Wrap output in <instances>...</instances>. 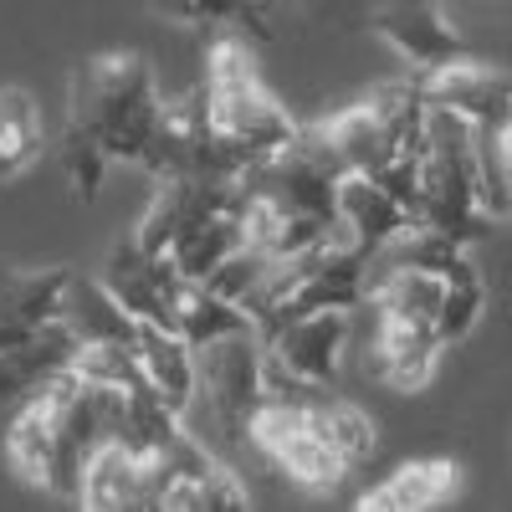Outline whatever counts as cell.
<instances>
[{
  "instance_id": "obj_27",
  "label": "cell",
  "mask_w": 512,
  "mask_h": 512,
  "mask_svg": "<svg viewBox=\"0 0 512 512\" xmlns=\"http://www.w3.org/2000/svg\"><path fill=\"white\" fill-rule=\"evenodd\" d=\"M502 154H507V169H512V123L502 128Z\"/></svg>"
},
{
  "instance_id": "obj_21",
  "label": "cell",
  "mask_w": 512,
  "mask_h": 512,
  "mask_svg": "<svg viewBox=\"0 0 512 512\" xmlns=\"http://www.w3.org/2000/svg\"><path fill=\"white\" fill-rule=\"evenodd\" d=\"M246 328H256V318H251L241 303H231V297H221V292H210L205 282H185V287H180L175 333L185 338L190 349H205V344H216V338L246 333Z\"/></svg>"
},
{
  "instance_id": "obj_1",
  "label": "cell",
  "mask_w": 512,
  "mask_h": 512,
  "mask_svg": "<svg viewBox=\"0 0 512 512\" xmlns=\"http://www.w3.org/2000/svg\"><path fill=\"white\" fill-rule=\"evenodd\" d=\"M169 98L159 93L154 62L139 52H103L77 62L67 82V128L62 134L93 144L108 164L154 169L164 139Z\"/></svg>"
},
{
  "instance_id": "obj_3",
  "label": "cell",
  "mask_w": 512,
  "mask_h": 512,
  "mask_svg": "<svg viewBox=\"0 0 512 512\" xmlns=\"http://www.w3.org/2000/svg\"><path fill=\"white\" fill-rule=\"evenodd\" d=\"M205 93V108H210V123H216V134L246 159H267L277 149H287L297 139V123L267 88L262 77H256V62H251V47L246 41H216L210 47V72L200 82Z\"/></svg>"
},
{
  "instance_id": "obj_19",
  "label": "cell",
  "mask_w": 512,
  "mask_h": 512,
  "mask_svg": "<svg viewBox=\"0 0 512 512\" xmlns=\"http://www.w3.org/2000/svg\"><path fill=\"white\" fill-rule=\"evenodd\" d=\"M303 405H308V420H313V431L333 446V456L344 461V472L354 477V472H364V466L374 461V451H379V431H374V420L359 410V405H349V400H333V395H323L318 384H303Z\"/></svg>"
},
{
  "instance_id": "obj_17",
  "label": "cell",
  "mask_w": 512,
  "mask_h": 512,
  "mask_svg": "<svg viewBox=\"0 0 512 512\" xmlns=\"http://www.w3.org/2000/svg\"><path fill=\"white\" fill-rule=\"evenodd\" d=\"M461 487V466L451 456H420L395 466L384 482H374L359 507L364 512H425V507H441L451 492Z\"/></svg>"
},
{
  "instance_id": "obj_24",
  "label": "cell",
  "mask_w": 512,
  "mask_h": 512,
  "mask_svg": "<svg viewBox=\"0 0 512 512\" xmlns=\"http://www.w3.org/2000/svg\"><path fill=\"white\" fill-rule=\"evenodd\" d=\"M461 256H466V241L415 221L410 231H400L395 241H384L374 251V267H415V272H436L441 277L451 262H461Z\"/></svg>"
},
{
  "instance_id": "obj_14",
  "label": "cell",
  "mask_w": 512,
  "mask_h": 512,
  "mask_svg": "<svg viewBox=\"0 0 512 512\" xmlns=\"http://www.w3.org/2000/svg\"><path fill=\"white\" fill-rule=\"evenodd\" d=\"M441 333L436 323H395L379 318V338H374V379H384L390 390H420L431 384L436 359H441Z\"/></svg>"
},
{
  "instance_id": "obj_20",
  "label": "cell",
  "mask_w": 512,
  "mask_h": 512,
  "mask_svg": "<svg viewBox=\"0 0 512 512\" xmlns=\"http://www.w3.org/2000/svg\"><path fill=\"white\" fill-rule=\"evenodd\" d=\"M41 154H47V128L36 98L26 88H0V185L21 180Z\"/></svg>"
},
{
  "instance_id": "obj_9",
  "label": "cell",
  "mask_w": 512,
  "mask_h": 512,
  "mask_svg": "<svg viewBox=\"0 0 512 512\" xmlns=\"http://www.w3.org/2000/svg\"><path fill=\"white\" fill-rule=\"evenodd\" d=\"M369 21L415 72H436V67L466 57V41L451 26V16L441 11V0H379Z\"/></svg>"
},
{
  "instance_id": "obj_12",
  "label": "cell",
  "mask_w": 512,
  "mask_h": 512,
  "mask_svg": "<svg viewBox=\"0 0 512 512\" xmlns=\"http://www.w3.org/2000/svg\"><path fill=\"white\" fill-rule=\"evenodd\" d=\"M77 359V333L52 318L47 328H36L21 344L0 349V405H21L26 395H36L52 374H62Z\"/></svg>"
},
{
  "instance_id": "obj_6",
  "label": "cell",
  "mask_w": 512,
  "mask_h": 512,
  "mask_svg": "<svg viewBox=\"0 0 512 512\" xmlns=\"http://www.w3.org/2000/svg\"><path fill=\"white\" fill-rule=\"evenodd\" d=\"M344 349H349V313H308V318H292L277 333H267V395L287 390V384H328L344 369Z\"/></svg>"
},
{
  "instance_id": "obj_26",
  "label": "cell",
  "mask_w": 512,
  "mask_h": 512,
  "mask_svg": "<svg viewBox=\"0 0 512 512\" xmlns=\"http://www.w3.org/2000/svg\"><path fill=\"white\" fill-rule=\"evenodd\" d=\"M62 175H67V185H72L77 200H93L98 185H103V175H108V159H103L93 144L62 134Z\"/></svg>"
},
{
  "instance_id": "obj_2",
  "label": "cell",
  "mask_w": 512,
  "mask_h": 512,
  "mask_svg": "<svg viewBox=\"0 0 512 512\" xmlns=\"http://www.w3.org/2000/svg\"><path fill=\"white\" fill-rule=\"evenodd\" d=\"M415 221L456 241H472L477 226L487 221L482 195H477V128L441 103L425 108Z\"/></svg>"
},
{
  "instance_id": "obj_18",
  "label": "cell",
  "mask_w": 512,
  "mask_h": 512,
  "mask_svg": "<svg viewBox=\"0 0 512 512\" xmlns=\"http://www.w3.org/2000/svg\"><path fill=\"white\" fill-rule=\"evenodd\" d=\"M57 318L77 333V344H134V333H139V318L98 277H82V272H72Z\"/></svg>"
},
{
  "instance_id": "obj_10",
  "label": "cell",
  "mask_w": 512,
  "mask_h": 512,
  "mask_svg": "<svg viewBox=\"0 0 512 512\" xmlns=\"http://www.w3.org/2000/svg\"><path fill=\"white\" fill-rule=\"evenodd\" d=\"M431 103L461 113L472 128H507L512 123V77L502 67L456 57L436 72H415Z\"/></svg>"
},
{
  "instance_id": "obj_16",
  "label": "cell",
  "mask_w": 512,
  "mask_h": 512,
  "mask_svg": "<svg viewBox=\"0 0 512 512\" xmlns=\"http://www.w3.org/2000/svg\"><path fill=\"white\" fill-rule=\"evenodd\" d=\"M318 134H323V144L333 149V159L344 164V175L354 169V175H379L384 164H395V159H405V149L384 134V123L374 118V108H369V98L364 103H349V108H338V113H328L323 123H313Z\"/></svg>"
},
{
  "instance_id": "obj_15",
  "label": "cell",
  "mask_w": 512,
  "mask_h": 512,
  "mask_svg": "<svg viewBox=\"0 0 512 512\" xmlns=\"http://www.w3.org/2000/svg\"><path fill=\"white\" fill-rule=\"evenodd\" d=\"M134 354H139V369L144 379L159 390V400L185 415L200 395V369H195V349L185 344V338L175 328H159V323H139L134 333Z\"/></svg>"
},
{
  "instance_id": "obj_5",
  "label": "cell",
  "mask_w": 512,
  "mask_h": 512,
  "mask_svg": "<svg viewBox=\"0 0 512 512\" xmlns=\"http://www.w3.org/2000/svg\"><path fill=\"white\" fill-rule=\"evenodd\" d=\"M195 369H200V395L210 400L216 420L231 436H246L256 405L267 400V338L256 328L226 333L216 344L195 349Z\"/></svg>"
},
{
  "instance_id": "obj_8",
  "label": "cell",
  "mask_w": 512,
  "mask_h": 512,
  "mask_svg": "<svg viewBox=\"0 0 512 512\" xmlns=\"http://www.w3.org/2000/svg\"><path fill=\"white\" fill-rule=\"evenodd\" d=\"M98 282H103L139 323L175 328V303H180V287H185L190 277H180L175 262H169L164 251H149V246H139L134 236H123V241L108 251Z\"/></svg>"
},
{
  "instance_id": "obj_22",
  "label": "cell",
  "mask_w": 512,
  "mask_h": 512,
  "mask_svg": "<svg viewBox=\"0 0 512 512\" xmlns=\"http://www.w3.org/2000/svg\"><path fill=\"white\" fill-rule=\"evenodd\" d=\"M236 246H246V205H241V210H226V216H216V221H205L200 231H190L185 241H175L164 256L175 262L180 277L205 282Z\"/></svg>"
},
{
  "instance_id": "obj_7",
  "label": "cell",
  "mask_w": 512,
  "mask_h": 512,
  "mask_svg": "<svg viewBox=\"0 0 512 512\" xmlns=\"http://www.w3.org/2000/svg\"><path fill=\"white\" fill-rule=\"evenodd\" d=\"M241 180H205V175H164L154 180V200L139 216V226L128 231L139 246L149 251H169L175 241H185L190 231H200L205 221L226 216V210H241Z\"/></svg>"
},
{
  "instance_id": "obj_11",
  "label": "cell",
  "mask_w": 512,
  "mask_h": 512,
  "mask_svg": "<svg viewBox=\"0 0 512 512\" xmlns=\"http://www.w3.org/2000/svg\"><path fill=\"white\" fill-rule=\"evenodd\" d=\"M72 267H6L0 262V349L21 344L62 313Z\"/></svg>"
},
{
  "instance_id": "obj_28",
  "label": "cell",
  "mask_w": 512,
  "mask_h": 512,
  "mask_svg": "<svg viewBox=\"0 0 512 512\" xmlns=\"http://www.w3.org/2000/svg\"><path fill=\"white\" fill-rule=\"evenodd\" d=\"M297 6H303V0H297Z\"/></svg>"
},
{
  "instance_id": "obj_4",
  "label": "cell",
  "mask_w": 512,
  "mask_h": 512,
  "mask_svg": "<svg viewBox=\"0 0 512 512\" xmlns=\"http://www.w3.org/2000/svg\"><path fill=\"white\" fill-rule=\"evenodd\" d=\"M297 390H303V384H287V390H272L262 405H256L246 441L262 446V456H272L292 482L323 492L333 482H344L349 472H344V461L333 456V446L313 431L308 405H303V395H297Z\"/></svg>"
},
{
  "instance_id": "obj_23",
  "label": "cell",
  "mask_w": 512,
  "mask_h": 512,
  "mask_svg": "<svg viewBox=\"0 0 512 512\" xmlns=\"http://www.w3.org/2000/svg\"><path fill=\"white\" fill-rule=\"evenodd\" d=\"M441 282L446 287H441V308H436V333H441V344L451 349V344H461V338L477 328V318L487 308V282H482V272L472 262V251H466L461 262H451L441 272Z\"/></svg>"
},
{
  "instance_id": "obj_13",
  "label": "cell",
  "mask_w": 512,
  "mask_h": 512,
  "mask_svg": "<svg viewBox=\"0 0 512 512\" xmlns=\"http://www.w3.org/2000/svg\"><path fill=\"white\" fill-rule=\"evenodd\" d=\"M333 205H338V231H344L349 241H359V246H369V251H379L384 241H395L400 231L415 226L410 205H400L379 180L354 175V169H349V175H338Z\"/></svg>"
},
{
  "instance_id": "obj_25",
  "label": "cell",
  "mask_w": 512,
  "mask_h": 512,
  "mask_svg": "<svg viewBox=\"0 0 512 512\" xmlns=\"http://www.w3.org/2000/svg\"><path fill=\"white\" fill-rule=\"evenodd\" d=\"M149 11L180 26H241L246 36H267V0H149Z\"/></svg>"
}]
</instances>
